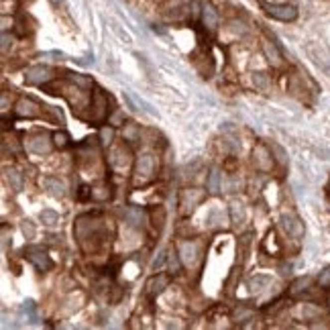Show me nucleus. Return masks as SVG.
<instances>
[{"instance_id": "nucleus-7", "label": "nucleus", "mask_w": 330, "mask_h": 330, "mask_svg": "<svg viewBox=\"0 0 330 330\" xmlns=\"http://www.w3.org/2000/svg\"><path fill=\"white\" fill-rule=\"evenodd\" d=\"M281 226H283V230L288 232L292 238H300V236L304 234V224H302V220H300L296 214H292V212H288V214H283V216H281Z\"/></svg>"}, {"instance_id": "nucleus-17", "label": "nucleus", "mask_w": 330, "mask_h": 330, "mask_svg": "<svg viewBox=\"0 0 330 330\" xmlns=\"http://www.w3.org/2000/svg\"><path fill=\"white\" fill-rule=\"evenodd\" d=\"M167 283H169V279H167L165 275H157V277H153V279L147 283V292H149V296H151V298L159 296V294L167 288Z\"/></svg>"}, {"instance_id": "nucleus-19", "label": "nucleus", "mask_w": 330, "mask_h": 330, "mask_svg": "<svg viewBox=\"0 0 330 330\" xmlns=\"http://www.w3.org/2000/svg\"><path fill=\"white\" fill-rule=\"evenodd\" d=\"M300 314H302L304 320H316V318H320L324 314V310L320 306H316V304H302Z\"/></svg>"}, {"instance_id": "nucleus-22", "label": "nucleus", "mask_w": 330, "mask_h": 330, "mask_svg": "<svg viewBox=\"0 0 330 330\" xmlns=\"http://www.w3.org/2000/svg\"><path fill=\"white\" fill-rule=\"evenodd\" d=\"M206 188H208L210 194H218V192H220V171H218L216 167H212L210 173H208Z\"/></svg>"}, {"instance_id": "nucleus-20", "label": "nucleus", "mask_w": 330, "mask_h": 330, "mask_svg": "<svg viewBox=\"0 0 330 330\" xmlns=\"http://www.w3.org/2000/svg\"><path fill=\"white\" fill-rule=\"evenodd\" d=\"M6 182L10 186V190L14 192H23V175H20L16 169H6Z\"/></svg>"}, {"instance_id": "nucleus-42", "label": "nucleus", "mask_w": 330, "mask_h": 330, "mask_svg": "<svg viewBox=\"0 0 330 330\" xmlns=\"http://www.w3.org/2000/svg\"><path fill=\"white\" fill-rule=\"evenodd\" d=\"M290 269H292L290 265H283V267H281V273H283V275H290V273H292Z\"/></svg>"}, {"instance_id": "nucleus-31", "label": "nucleus", "mask_w": 330, "mask_h": 330, "mask_svg": "<svg viewBox=\"0 0 330 330\" xmlns=\"http://www.w3.org/2000/svg\"><path fill=\"white\" fill-rule=\"evenodd\" d=\"M20 230H23V234L31 240V238H35V224L31 222V220H23L20 222Z\"/></svg>"}, {"instance_id": "nucleus-44", "label": "nucleus", "mask_w": 330, "mask_h": 330, "mask_svg": "<svg viewBox=\"0 0 330 330\" xmlns=\"http://www.w3.org/2000/svg\"><path fill=\"white\" fill-rule=\"evenodd\" d=\"M328 192H330V184H328Z\"/></svg>"}, {"instance_id": "nucleus-15", "label": "nucleus", "mask_w": 330, "mask_h": 330, "mask_svg": "<svg viewBox=\"0 0 330 330\" xmlns=\"http://www.w3.org/2000/svg\"><path fill=\"white\" fill-rule=\"evenodd\" d=\"M43 186L45 190L55 196V198H63L65 196V184L59 180V178H53V175H47V178H43Z\"/></svg>"}, {"instance_id": "nucleus-5", "label": "nucleus", "mask_w": 330, "mask_h": 330, "mask_svg": "<svg viewBox=\"0 0 330 330\" xmlns=\"http://www.w3.org/2000/svg\"><path fill=\"white\" fill-rule=\"evenodd\" d=\"M27 257H29V261L33 263V265H35L39 271H49V269L53 267V261L49 259V255L43 251L41 247H31V249H27Z\"/></svg>"}, {"instance_id": "nucleus-11", "label": "nucleus", "mask_w": 330, "mask_h": 330, "mask_svg": "<svg viewBox=\"0 0 330 330\" xmlns=\"http://www.w3.org/2000/svg\"><path fill=\"white\" fill-rule=\"evenodd\" d=\"M204 200V194L200 192V190H186L184 194H182V208H184V212H192L198 204H200Z\"/></svg>"}, {"instance_id": "nucleus-24", "label": "nucleus", "mask_w": 330, "mask_h": 330, "mask_svg": "<svg viewBox=\"0 0 330 330\" xmlns=\"http://www.w3.org/2000/svg\"><path fill=\"white\" fill-rule=\"evenodd\" d=\"M310 283H312V279L310 277H300V279H296L294 283H292V296H298V294H302V292H306L308 288H310Z\"/></svg>"}, {"instance_id": "nucleus-27", "label": "nucleus", "mask_w": 330, "mask_h": 330, "mask_svg": "<svg viewBox=\"0 0 330 330\" xmlns=\"http://www.w3.org/2000/svg\"><path fill=\"white\" fill-rule=\"evenodd\" d=\"M271 151H273L275 159H277L281 165H285V163H288V155H285V151H283V147H281V145H277V143H271Z\"/></svg>"}, {"instance_id": "nucleus-8", "label": "nucleus", "mask_w": 330, "mask_h": 330, "mask_svg": "<svg viewBox=\"0 0 330 330\" xmlns=\"http://www.w3.org/2000/svg\"><path fill=\"white\" fill-rule=\"evenodd\" d=\"M14 112L18 116H23V118H33V116H39L41 114V106L31 100V98H20L14 106Z\"/></svg>"}, {"instance_id": "nucleus-34", "label": "nucleus", "mask_w": 330, "mask_h": 330, "mask_svg": "<svg viewBox=\"0 0 330 330\" xmlns=\"http://www.w3.org/2000/svg\"><path fill=\"white\" fill-rule=\"evenodd\" d=\"M318 283H320V288H326V290H330V267H326V269L320 273V277H318Z\"/></svg>"}, {"instance_id": "nucleus-36", "label": "nucleus", "mask_w": 330, "mask_h": 330, "mask_svg": "<svg viewBox=\"0 0 330 330\" xmlns=\"http://www.w3.org/2000/svg\"><path fill=\"white\" fill-rule=\"evenodd\" d=\"M100 139H102L104 145H110V143H112V139H114V130L112 128H102Z\"/></svg>"}, {"instance_id": "nucleus-32", "label": "nucleus", "mask_w": 330, "mask_h": 330, "mask_svg": "<svg viewBox=\"0 0 330 330\" xmlns=\"http://www.w3.org/2000/svg\"><path fill=\"white\" fill-rule=\"evenodd\" d=\"M165 261H167L165 251H159V253H157V257L153 259V265H151V267H153V271H159V269L165 265Z\"/></svg>"}, {"instance_id": "nucleus-26", "label": "nucleus", "mask_w": 330, "mask_h": 330, "mask_svg": "<svg viewBox=\"0 0 330 330\" xmlns=\"http://www.w3.org/2000/svg\"><path fill=\"white\" fill-rule=\"evenodd\" d=\"M53 143H55V147H59V149L68 147V143H70V135L65 133V130H57V133L53 135Z\"/></svg>"}, {"instance_id": "nucleus-14", "label": "nucleus", "mask_w": 330, "mask_h": 330, "mask_svg": "<svg viewBox=\"0 0 330 330\" xmlns=\"http://www.w3.org/2000/svg\"><path fill=\"white\" fill-rule=\"evenodd\" d=\"M110 163H112L114 167H126L130 163V153L128 149H124V145L116 147L110 151Z\"/></svg>"}, {"instance_id": "nucleus-37", "label": "nucleus", "mask_w": 330, "mask_h": 330, "mask_svg": "<svg viewBox=\"0 0 330 330\" xmlns=\"http://www.w3.org/2000/svg\"><path fill=\"white\" fill-rule=\"evenodd\" d=\"M8 47H12V37L6 31H2V45H0V49H2V53H6Z\"/></svg>"}, {"instance_id": "nucleus-25", "label": "nucleus", "mask_w": 330, "mask_h": 330, "mask_svg": "<svg viewBox=\"0 0 330 330\" xmlns=\"http://www.w3.org/2000/svg\"><path fill=\"white\" fill-rule=\"evenodd\" d=\"M253 86L259 88V90H267V88H269V76L263 74V72L253 74Z\"/></svg>"}, {"instance_id": "nucleus-23", "label": "nucleus", "mask_w": 330, "mask_h": 330, "mask_svg": "<svg viewBox=\"0 0 330 330\" xmlns=\"http://www.w3.org/2000/svg\"><path fill=\"white\" fill-rule=\"evenodd\" d=\"M39 218H41V222L43 224H47V226H55L57 222H59V214L55 212V210H41V214H39Z\"/></svg>"}, {"instance_id": "nucleus-18", "label": "nucleus", "mask_w": 330, "mask_h": 330, "mask_svg": "<svg viewBox=\"0 0 330 330\" xmlns=\"http://www.w3.org/2000/svg\"><path fill=\"white\" fill-rule=\"evenodd\" d=\"M269 283H271V277H269V275H253V277L249 279V290H251L253 294H261Z\"/></svg>"}, {"instance_id": "nucleus-39", "label": "nucleus", "mask_w": 330, "mask_h": 330, "mask_svg": "<svg viewBox=\"0 0 330 330\" xmlns=\"http://www.w3.org/2000/svg\"><path fill=\"white\" fill-rule=\"evenodd\" d=\"M169 269H171V273H178V271H180L178 255H169Z\"/></svg>"}, {"instance_id": "nucleus-10", "label": "nucleus", "mask_w": 330, "mask_h": 330, "mask_svg": "<svg viewBox=\"0 0 330 330\" xmlns=\"http://www.w3.org/2000/svg\"><path fill=\"white\" fill-rule=\"evenodd\" d=\"M200 18H202V25L206 31H216L218 27V12L210 2H204L200 6Z\"/></svg>"}, {"instance_id": "nucleus-40", "label": "nucleus", "mask_w": 330, "mask_h": 330, "mask_svg": "<svg viewBox=\"0 0 330 330\" xmlns=\"http://www.w3.org/2000/svg\"><path fill=\"white\" fill-rule=\"evenodd\" d=\"M8 247H10V234H8V228L4 226L2 228V249L8 251Z\"/></svg>"}, {"instance_id": "nucleus-16", "label": "nucleus", "mask_w": 330, "mask_h": 330, "mask_svg": "<svg viewBox=\"0 0 330 330\" xmlns=\"http://www.w3.org/2000/svg\"><path fill=\"white\" fill-rule=\"evenodd\" d=\"M263 53H265V57H267V61L271 63V65H281V61H283V55H281V51L277 49V45L275 43H271V41H263Z\"/></svg>"}, {"instance_id": "nucleus-21", "label": "nucleus", "mask_w": 330, "mask_h": 330, "mask_svg": "<svg viewBox=\"0 0 330 330\" xmlns=\"http://www.w3.org/2000/svg\"><path fill=\"white\" fill-rule=\"evenodd\" d=\"M230 222L236 224V226H240L245 222V208H243V204H238V202L230 204Z\"/></svg>"}, {"instance_id": "nucleus-6", "label": "nucleus", "mask_w": 330, "mask_h": 330, "mask_svg": "<svg viewBox=\"0 0 330 330\" xmlns=\"http://www.w3.org/2000/svg\"><path fill=\"white\" fill-rule=\"evenodd\" d=\"M106 116H108V98L100 90H96L92 94V120L102 122Z\"/></svg>"}, {"instance_id": "nucleus-28", "label": "nucleus", "mask_w": 330, "mask_h": 330, "mask_svg": "<svg viewBox=\"0 0 330 330\" xmlns=\"http://www.w3.org/2000/svg\"><path fill=\"white\" fill-rule=\"evenodd\" d=\"M139 139V128H137V124H126L124 126V141H137Z\"/></svg>"}, {"instance_id": "nucleus-41", "label": "nucleus", "mask_w": 330, "mask_h": 330, "mask_svg": "<svg viewBox=\"0 0 330 330\" xmlns=\"http://www.w3.org/2000/svg\"><path fill=\"white\" fill-rule=\"evenodd\" d=\"M8 110V98H6V94H2V112H6Z\"/></svg>"}, {"instance_id": "nucleus-38", "label": "nucleus", "mask_w": 330, "mask_h": 330, "mask_svg": "<svg viewBox=\"0 0 330 330\" xmlns=\"http://www.w3.org/2000/svg\"><path fill=\"white\" fill-rule=\"evenodd\" d=\"M112 29H114V33H116V35H118L124 43H130V37L126 35V31H122V29H120V25H118V23H112Z\"/></svg>"}, {"instance_id": "nucleus-29", "label": "nucleus", "mask_w": 330, "mask_h": 330, "mask_svg": "<svg viewBox=\"0 0 330 330\" xmlns=\"http://www.w3.org/2000/svg\"><path fill=\"white\" fill-rule=\"evenodd\" d=\"M228 29H230V33H234V35H238V37L247 33V27H245L243 20H230V23H228Z\"/></svg>"}, {"instance_id": "nucleus-1", "label": "nucleus", "mask_w": 330, "mask_h": 330, "mask_svg": "<svg viewBox=\"0 0 330 330\" xmlns=\"http://www.w3.org/2000/svg\"><path fill=\"white\" fill-rule=\"evenodd\" d=\"M265 12L271 18L281 20V23H292V20L298 18V8L294 4H269L265 6Z\"/></svg>"}, {"instance_id": "nucleus-35", "label": "nucleus", "mask_w": 330, "mask_h": 330, "mask_svg": "<svg viewBox=\"0 0 330 330\" xmlns=\"http://www.w3.org/2000/svg\"><path fill=\"white\" fill-rule=\"evenodd\" d=\"M108 122L112 124V126H120V124H124V114L120 112V110H114L112 116L108 118Z\"/></svg>"}, {"instance_id": "nucleus-2", "label": "nucleus", "mask_w": 330, "mask_h": 330, "mask_svg": "<svg viewBox=\"0 0 330 330\" xmlns=\"http://www.w3.org/2000/svg\"><path fill=\"white\" fill-rule=\"evenodd\" d=\"M53 80V70L47 68V65H35V68H29L25 74V82L29 86H43Z\"/></svg>"}, {"instance_id": "nucleus-4", "label": "nucleus", "mask_w": 330, "mask_h": 330, "mask_svg": "<svg viewBox=\"0 0 330 330\" xmlns=\"http://www.w3.org/2000/svg\"><path fill=\"white\" fill-rule=\"evenodd\" d=\"M253 163L259 171H269L273 167V155L265 145H257L253 149Z\"/></svg>"}, {"instance_id": "nucleus-30", "label": "nucleus", "mask_w": 330, "mask_h": 330, "mask_svg": "<svg viewBox=\"0 0 330 330\" xmlns=\"http://www.w3.org/2000/svg\"><path fill=\"white\" fill-rule=\"evenodd\" d=\"M110 198V190L108 188H96V190H92V200H98V202H104V200H108Z\"/></svg>"}, {"instance_id": "nucleus-12", "label": "nucleus", "mask_w": 330, "mask_h": 330, "mask_svg": "<svg viewBox=\"0 0 330 330\" xmlns=\"http://www.w3.org/2000/svg\"><path fill=\"white\" fill-rule=\"evenodd\" d=\"M122 214H124V220H126V224H128L130 228H141V226L145 224V212H143V208L130 206V208H126Z\"/></svg>"}, {"instance_id": "nucleus-9", "label": "nucleus", "mask_w": 330, "mask_h": 330, "mask_svg": "<svg viewBox=\"0 0 330 330\" xmlns=\"http://www.w3.org/2000/svg\"><path fill=\"white\" fill-rule=\"evenodd\" d=\"M178 255L182 259L184 265H194L196 259H198V245L194 243V240H182V243L178 245Z\"/></svg>"}, {"instance_id": "nucleus-3", "label": "nucleus", "mask_w": 330, "mask_h": 330, "mask_svg": "<svg viewBox=\"0 0 330 330\" xmlns=\"http://www.w3.org/2000/svg\"><path fill=\"white\" fill-rule=\"evenodd\" d=\"M53 145H55L53 139L49 135H45V133H39V135L31 137L27 141V149L33 151V153H37V155H47V153L53 149Z\"/></svg>"}, {"instance_id": "nucleus-33", "label": "nucleus", "mask_w": 330, "mask_h": 330, "mask_svg": "<svg viewBox=\"0 0 330 330\" xmlns=\"http://www.w3.org/2000/svg\"><path fill=\"white\" fill-rule=\"evenodd\" d=\"M72 82L78 84L82 90H84V88H90V86H92V80H90V78H84V76H78V74H72Z\"/></svg>"}, {"instance_id": "nucleus-43", "label": "nucleus", "mask_w": 330, "mask_h": 330, "mask_svg": "<svg viewBox=\"0 0 330 330\" xmlns=\"http://www.w3.org/2000/svg\"><path fill=\"white\" fill-rule=\"evenodd\" d=\"M51 4H55V6H59V4H63V0H51Z\"/></svg>"}, {"instance_id": "nucleus-13", "label": "nucleus", "mask_w": 330, "mask_h": 330, "mask_svg": "<svg viewBox=\"0 0 330 330\" xmlns=\"http://www.w3.org/2000/svg\"><path fill=\"white\" fill-rule=\"evenodd\" d=\"M153 171H155V161H153V157L149 155V153H145V155H141L137 159V175L143 180H149Z\"/></svg>"}]
</instances>
